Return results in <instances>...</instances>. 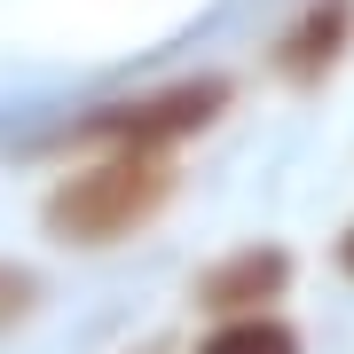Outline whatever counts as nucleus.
Returning a JSON list of instances; mask_svg holds the SVG:
<instances>
[{"label": "nucleus", "instance_id": "obj_4", "mask_svg": "<svg viewBox=\"0 0 354 354\" xmlns=\"http://www.w3.org/2000/svg\"><path fill=\"white\" fill-rule=\"evenodd\" d=\"M354 39V0H315L283 39H276V71L283 79H323L339 64V48Z\"/></svg>", "mask_w": 354, "mask_h": 354}, {"label": "nucleus", "instance_id": "obj_6", "mask_svg": "<svg viewBox=\"0 0 354 354\" xmlns=\"http://www.w3.org/2000/svg\"><path fill=\"white\" fill-rule=\"evenodd\" d=\"M32 307H39V283L24 276V268H8V260H0V330H8V323H24Z\"/></svg>", "mask_w": 354, "mask_h": 354}, {"label": "nucleus", "instance_id": "obj_3", "mask_svg": "<svg viewBox=\"0 0 354 354\" xmlns=\"http://www.w3.org/2000/svg\"><path fill=\"white\" fill-rule=\"evenodd\" d=\"M283 283H291V252H276V244H244V252H228L213 260L197 276V299H205V315H268V307L283 299Z\"/></svg>", "mask_w": 354, "mask_h": 354}, {"label": "nucleus", "instance_id": "obj_8", "mask_svg": "<svg viewBox=\"0 0 354 354\" xmlns=\"http://www.w3.org/2000/svg\"><path fill=\"white\" fill-rule=\"evenodd\" d=\"M142 354H165V346H142Z\"/></svg>", "mask_w": 354, "mask_h": 354}, {"label": "nucleus", "instance_id": "obj_2", "mask_svg": "<svg viewBox=\"0 0 354 354\" xmlns=\"http://www.w3.org/2000/svg\"><path fill=\"white\" fill-rule=\"evenodd\" d=\"M221 111H228V87H221V79H174V87L127 95V102H111V111L79 118V127L64 134V150H95V142H102V150H150V158H165L174 142L205 134Z\"/></svg>", "mask_w": 354, "mask_h": 354}, {"label": "nucleus", "instance_id": "obj_1", "mask_svg": "<svg viewBox=\"0 0 354 354\" xmlns=\"http://www.w3.org/2000/svg\"><path fill=\"white\" fill-rule=\"evenodd\" d=\"M174 197V158L150 150H111L79 165L64 189L48 197V236L55 244H127L134 228H150Z\"/></svg>", "mask_w": 354, "mask_h": 354}, {"label": "nucleus", "instance_id": "obj_5", "mask_svg": "<svg viewBox=\"0 0 354 354\" xmlns=\"http://www.w3.org/2000/svg\"><path fill=\"white\" fill-rule=\"evenodd\" d=\"M189 354H299V330L283 315H221Z\"/></svg>", "mask_w": 354, "mask_h": 354}, {"label": "nucleus", "instance_id": "obj_7", "mask_svg": "<svg viewBox=\"0 0 354 354\" xmlns=\"http://www.w3.org/2000/svg\"><path fill=\"white\" fill-rule=\"evenodd\" d=\"M339 268H346V276H354V228H346V236H339Z\"/></svg>", "mask_w": 354, "mask_h": 354}]
</instances>
